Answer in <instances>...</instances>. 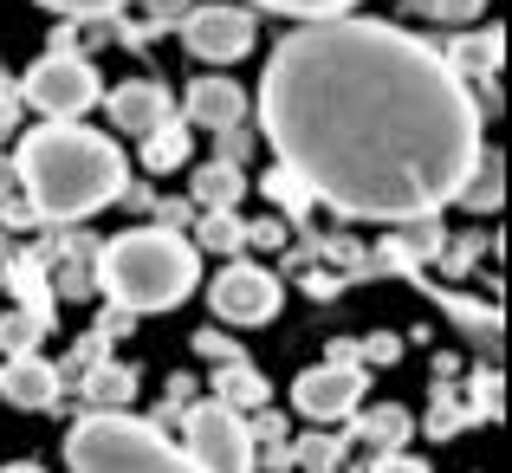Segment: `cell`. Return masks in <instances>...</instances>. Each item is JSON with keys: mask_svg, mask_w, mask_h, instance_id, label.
Segmentation results:
<instances>
[{"mask_svg": "<svg viewBox=\"0 0 512 473\" xmlns=\"http://www.w3.org/2000/svg\"><path fill=\"white\" fill-rule=\"evenodd\" d=\"M260 137L344 221L441 214L480 169V98L396 20H312L260 72Z\"/></svg>", "mask_w": 512, "mask_h": 473, "instance_id": "cell-1", "label": "cell"}, {"mask_svg": "<svg viewBox=\"0 0 512 473\" xmlns=\"http://www.w3.org/2000/svg\"><path fill=\"white\" fill-rule=\"evenodd\" d=\"M13 175L26 188L33 221H91L130 195V162L111 130H85L78 117H46L20 137Z\"/></svg>", "mask_w": 512, "mask_h": 473, "instance_id": "cell-2", "label": "cell"}, {"mask_svg": "<svg viewBox=\"0 0 512 473\" xmlns=\"http://www.w3.org/2000/svg\"><path fill=\"white\" fill-rule=\"evenodd\" d=\"M91 286L130 318L175 312V305L201 286V247L188 234H175V227H163V221L130 227V234H117V240L98 247Z\"/></svg>", "mask_w": 512, "mask_h": 473, "instance_id": "cell-3", "label": "cell"}, {"mask_svg": "<svg viewBox=\"0 0 512 473\" xmlns=\"http://www.w3.org/2000/svg\"><path fill=\"white\" fill-rule=\"evenodd\" d=\"M65 467L72 473H201L156 422L124 409H91L65 435Z\"/></svg>", "mask_w": 512, "mask_h": 473, "instance_id": "cell-4", "label": "cell"}, {"mask_svg": "<svg viewBox=\"0 0 512 473\" xmlns=\"http://www.w3.org/2000/svg\"><path fill=\"white\" fill-rule=\"evenodd\" d=\"M182 454L201 473H253V428L240 409H227L221 396L195 402L182 422Z\"/></svg>", "mask_w": 512, "mask_h": 473, "instance_id": "cell-5", "label": "cell"}, {"mask_svg": "<svg viewBox=\"0 0 512 473\" xmlns=\"http://www.w3.org/2000/svg\"><path fill=\"white\" fill-rule=\"evenodd\" d=\"M98 98H104L98 65H91L85 52H72V46H52L46 59L26 72V104H33L39 117H85Z\"/></svg>", "mask_w": 512, "mask_h": 473, "instance_id": "cell-6", "label": "cell"}, {"mask_svg": "<svg viewBox=\"0 0 512 473\" xmlns=\"http://www.w3.org/2000/svg\"><path fill=\"white\" fill-rule=\"evenodd\" d=\"M363 389H370V376H363L357 357H325L292 383V409H299L305 422L331 428V422H350V415L363 409Z\"/></svg>", "mask_w": 512, "mask_h": 473, "instance_id": "cell-7", "label": "cell"}, {"mask_svg": "<svg viewBox=\"0 0 512 473\" xmlns=\"http://www.w3.org/2000/svg\"><path fill=\"white\" fill-rule=\"evenodd\" d=\"M253 39H260V20H253V7H234V0H208V7H188L182 13V46L195 52L201 65L247 59Z\"/></svg>", "mask_w": 512, "mask_h": 473, "instance_id": "cell-8", "label": "cell"}, {"mask_svg": "<svg viewBox=\"0 0 512 473\" xmlns=\"http://www.w3.org/2000/svg\"><path fill=\"white\" fill-rule=\"evenodd\" d=\"M208 305L221 324H273L279 305H286V286L273 279V266H253V260H227L221 279L208 286Z\"/></svg>", "mask_w": 512, "mask_h": 473, "instance_id": "cell-9", "label": "cell"}, {"mask_svg": "<svg viewBox=\"0 0 512 473\" xmlns=\"http://www.w3.org/2000/svg\"><path fill=\"white\" fill-rule=\"evenodd\" d=\"M98 104L111 111V130H117V137H150L156 124H169V117H175L163 78H124V85H117L111 98H98Z\"/></svg>", "mask_w": 512, "mask_h": 473, "instance_id": "cell-10", "label": "cell"}, {"mask_svg": "<svg viewBox=\"0 0 512 473\" xmlns=\"http://www.w3.org/2000/svg\"><path fill=\"white\" fill-rule=\"evenodd\" d=\"M59 389H65L59 363H46L39 350H20V357L0 363V396H7L13 409H52V402H59Z\"/></svg>", "mask_w": 512, "mask_h": 473, "instance_id": "cell-11", "label": "cell"}, {"mask_svg": "<svg viewBox=\"0 0 512 473\" xmlns=\"http://www.w3.org/2000/svg\"><path fill=\"white\" fill-rule=\"evenodd\" d=\"M240 117H247V91L234 78H195L188 85V124L221 130V124H240Z\"/></svg>", "mask_w": 512, "mask_h": 473, "instance_id": "cell-12", "label": "cell"}, {"mask_svg": "<svg viewBox=\"0 0 512 473\" xmlns=\"http://www.w3.org/2000/svg\"><path fill=\"white\" fill-rule=\"evenodd\" d=\"M240 195H247V169L240 162H201L195 169V208H240Z\"/></svg>", "mask_w": 512, "mask_h": 473, "instance_id": "cell-13", "label": "cell"}, {"mask_svg": "<svg viewBox=\"0 0 512 473\" xmlns=\"http://www.w3.org/2000/svg\"><path fill=\"white\" fill-rule=\"evenodd\" d=\"M415 435V415L409 409H396V402H383V409H370V415H357V428H350V441H370V448H402V441Z\"/></svg>", "mask_w": 512, "mask_h": 473, "instance_id": "cell-14", "label": "cell"}, {"mask_svg": "<svg viewBox=\"0 0 512 473\" xmlns=\"http://www.w3.org/2000/svg\"><path fill=\"white\" fill-rule=\"evenodd\" d=\"M214 389H221V402H227V409H240V415H247V409H266V396H273V389H266V376L253 370V363H240V357L221 370V383H214Z\"/></svg>", "mask_w": 512, "mask_h": 473, "instance_id": "cell-15", "label": "cell"}, {"mask_svg": "<svg viewBox=\"0 0 512 473\" xmlns=\"http://www.w3.org/2000/svg\"><path fill=\"white\" fill-rule=\"evenodd\" d=\"M143 162H150L156 175H163V169H182V162H188V130H182V117H169V124H156L150 137H143Z\"/></svg>", "mask_w": 512, "mask_h": 473, "instance_id": "cell-16", "label": "cell"}, {"mask_svg": "<svg viewBox=\"0 0 512 473\" xmlns=\"http://www.w3.org/2000/svg\"><path fill=\"white\" fill-rule=\"evenodd\" d=\"M195 234H201V247H208V253H240V247H247V221H240L234 208H201Z\"/></svg>", "mask_w": 512, "mask_h": 473, "instance_id": "cell-17", "label": "cell"}, {"mask_svg": "<svg viewBox=\"0 0 512 473\" xmlns=\"http://www.w3.org/2000/svg\"><path fill=\"white\" fill-rule=\"evenodd\" d=\"M130 389H137V376H130L124 363H98V370L85 376L91 409H124V402H130Z\"/></svg>", "mask_w": 512, "mask_h": 473, "instance_id": "cell-18", "label": "cell"}, {"mask_svg": "<svg viewBox=\"0 0 512 473\" xmlns=\"http://www.w3.org/2000/svg\"><path fill=\"white\" fill-rule=\"evenodd\" d=\"M454 201H467V208H487V214L500 208V156H480V169L467 175V188H461Z\"/></svg>", "mask_w": 512, "mask_h": 473, "instance_id": "cell-19", "label": "cell"}, {"mask_svg": "<svg viewBox=\"0 0 512 473\" xmlns=\"http://www.w3.org/2000/svg\"><path fill=\"white\" fill-rule=\"evenodd\" d=\"M39 331H46V318H33V312H7V318H0V357H20V350H33V344H39Z\"/></svg>", "mask_w": 512, "mask_h": 473, "instance_id": "cell-20", "label": "cell"}, {"mask_svg": "<svg viewBox=\"0 0 512 473\" xmlns=\"http://www.w3.org/2000/svg\"><path fill=\"white\" fill-rule=\"evenodd\" d=\"M260 188H266V195L279 201V208H286V221H299V214L312 208V195H305V182H299V175H286V169H273V175H266Z\"/></svg>", "mask_w": 512, "mask_h": 473, "instance_id": "cell-21", "label": "cell"}, {"mask_svg": "<svg viewBox=\"0 0 512 473\" xmlns=\"http://www.w3.org/2000/svg\"><path fill=\"white\" fill-rule=\"evenodd\" d=\"M253 7H273V13H292V20H338L357 0H253Z\"/></svg>", "mask_w": 512, "mask_h": 473, "instance_id": "cell-22", "label": "cell"}, {"mask_svg": "<svg viewBox=\"0 0 512 473\" xmlns=\"http://www.w3.org/2000/svg\"><path fill=\"white\" fill-rule=\"evenodd\" d=\"M292 461H299L305 473H338V467H344V441H325V435H312L305 448H292Z\"/></svg>", "mask_w": 512, "mask_h": 473, "instance_id": "cell-23", "label": "cell"}, {"mask_svg": "<svg viewBox=\"0 0 512 473\" xmlns=\"http://www.w3.org/2000/svg\"><path fill=\"white\" fill-rule=\"evenodd\" d=\"M39 7H52V13H78V20H98V13H124L130 0H39Z\"/></svg>", "mask_w": 512, "mask_h": 473, "instance_id": "cell-24", "label": "cell"}, {"mask_svg": "<svg viewBox=\"0 0 512 473\" xmlns=\"http://www.w3.org/2000/svg\"><path fill=\"white\" fill-rule=\"evenodd\" d=\"M467 415H487V422H493V415H500V376H474V402H467Z\"/></svg>", "mask_w": 512, "mask_h": 473, "instance_id": "cell-25", "label": "cell"}, {"mask_svg": "<svg viewBox=\"0 0 512 473\" xmlns=\"http://www.w3.org/2000/svg\"><path fill=\"white\" fill-rule=\"evenodd\" d=\"M441 260H448V273H467V266L480 260V234H461V240H448V247H441Z\"/></svg>", "mask_w": 512, "mask_h": 473, "instance_id": "cell-26", "label": "cell"}, {"mask_svg": "<svg viewBox=\"0 0 512 473\" xmlns=\"http://www.w3.org/2000/svg\"><path fill=\"white\" fill-rule=\"evenodd\" d=\"M214 137H221V162H240V156H247V143H253V130L247 124H221Z\"/></svg>", "mask_w": 512, "mask_h": 473, "instance_id": "cell-27", "label": "cell"}, {"mask_svg": "<svg viewBox=\"0 0 512 473\" xmlns=\"http://www.w3.org/2000/svg\"><path fill=\"white\" fill-rule=\"evenodd\" d=\"M370 473H428V461H415V454H402V448H389V454H376Z\"/></svg>", "mask_w": 512, "mask_h": 473, "instance_id": "cell-28", "label": "cell"}, {"mask_svg": "<svg viewBox=\"0 0 512 473\" xmlns=\"http://www.w3.org/2000/svg\"><path fill=\"white\" fill-rule=\"evenodd\" d=\"M247 240H253V247H286V221H279V214H266V221L247 227Z\"/></svg>", "mask_w": 512, "mask_h": 473, "instance_id": "cell-29", "label": "cell"}, {"mask_svg": "<svg viewBox=\"0 0 512 473\" xmlns=\"http://www.w3.org/2000/svg\"><path fill=\"white\" fill-rule=\"evenodd\" d=\"M435 20H480V0H428Z\"/></svg>", "mask_w": 512, "mask_h": 473, "instance_id": "cell-30", "label": "cell"}, {"mask_svg": "<svg viewBox=\"0 0 512 473\" xmlns=\"http://www.w3.org/2000/svg\"><path fill=\"white\" fill-rule=\"evenodd\" d=\"M363 357H370V363H396V357H402V337H389V331H376V337H370V344H363Z\"/></svg>", "mask_w": 512, "mask_h": 473, "instance_id": "cell-31", "label": "cell"}, {"mask_svg": "<svg viewBox=\"0 0 512 473\" xmlns=\"http://www.w3.org/2000/svg\"><path fill=\"white\" fill-rule=\"evenodd\" d=\"M195 350H201V357H221V363H234V357H240V350L227 344L221 331H201V337H195Z\"/></svg>", "mask_w": 512, "mask_h": 473, "instance_id": "cell-32", "label": "cell"}, {"mask_svg": "<svg viewBox=\"0 0 512 473\" xmlns=\"http://www.w3.org/2000/svg\"><path fill=\"white\" fill-rule=\"evenodd\" d=\"M338 286H344L338 273H312V279H305V292H312V299H338Z\"/></svg>", "mask_w": 512, "mask_h": 473, "instance_id": "cell-33", "label": "cell"}, {"mask_svg": "<svg viewBox=\"0 0 512 473\" xmlns=\"http://www.w3.org/2000/svg\"><path fill=\"white\" fill-rule=\"evenodd\" d=\"M188 7H195V0H150V13H156V26H163V20H182V13Z\"/></svg>", "mask_w": 512, "mask_h": 473, "instance_id": "cell-34", "label": "cell"}, {"mask_svg": "<svg viewBox=\"0 0 512 473\" xmlns=\"http://www.w3.org/2000/svg\"><path fill=\"white\" fill-rule=\"evenodd\" d=\"M13 182H20V175H13V156H0V201L13 195Z\"/></svg>", "mask_w": 512, "mask_h": 473, "instance_id": "cell-35", "label": "cell"}, {"mask_svg": "<svg viewBox=\"0 0 512 473\" xmlns=\"http://www.w3.org/2000/svg\"><path fill=\"white\" fill-rule=\"evenodd\" d=\"M0 473H46L39 461H13V467H0Z\"/></svg>", "mask_w": 512, "mask_h": 473, "instance_id": "cell-36", "label": "cell"}]
</instances>
